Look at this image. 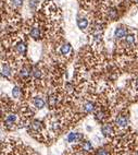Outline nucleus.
<instances>
[{
  "label": "nucleus",
  "instance_id": "9b49d317",
  "mask_svg": "<svg viewBox=\"0 0 138 155\" xmlns=\"http://www.w3.org/2000/svg\"><path fill=\"white\" fill-rule=\"evenodd\" d=\"M14 49H15L17 54H19V55H25L26 54V50H27V47H26V45H25V43H24V42L20 40V42H19V43H17V45L14 46Z\"/></svg>",
  "mask_w": 138,
  "mask_h": 155
},
{
  "label": "nucleus",
  "instance_id": "5701e85b",
  "mask_svg": "<svg viewBox=\"0 0 138 155\" xmlns=\"http://www.w3.org/2000/svg\"><path fill=\"white\" fill-rule=\"evenodd\" d=\"M95 155H110V153L108 152L106 149H98L95 153Z\"/></svg>",
  "mask_w": 138,
  "mask_h": 155
},
{
  "label": "nucleus",
  "instance_id": "ddd939ff",
  "mask_svg": "<svg viewBox=\"0 0 138 155\" xmlns=\"http://www.w3.org/2000/svg\"><path fill=\"white\" fill-rule=\"evenodd\" d=\"M32 103H33L35 108H37V109H41V108H44V106H45V101H44V98L39 97V96H36V97L33 98Z\"/></svg>",
  "mask_w": 138,
  "mask_h": 155
},
{
  "label": "nucleus",
  "instance_id": "1a4fd4ad",
  "mask_svg": "<svg viewBox=\"0 0 138 155\" xmlns=\"http://www.w3.org/2000/svg\"><path fill=\"white\" fill-rule=\"evenodd\" d=\"M12 74V69L11 67L7 65V63H2L1 65V77L5 78V79H8Z\"/></svg>",
  "mask_w": 138,
  "mask_h": 155
},
{
  "label": "nucleus",
  "instance_id": "393cba45",
  "mask_svg": "<svg viewBox=\"0 0 138 155\" xmlns=\"http://www.w3.org/2000/svg\"><path fill=\"white\" fill-rule=\"evenodd\" d=\"M133 155H138V150L136 151V152H134V154H133Z\"/></svg>",
  "mask_w": 138,
  "mask_h": 155
},
{
  "label": "nucleus",
  "instance_id": "9d476101",
  "mask_svg": "<svg viewBox=\"0 0 138 155\" xmlns=\"http://www.w3.org/2000/svg\"><path fill=\"white\" fill-rule=\"evenodd\" d=\"M84 138L83 133H78V132H71L68 135V142L72 143V142H79Z\"/></svg>",
  "mask_w": 138,
  "mask_h": 155
},
{
  "label": "nucleus",
  "instance_id": "f257e3e1",
  "mask_svg": "<svg viewBox=\"0 0 138 155\" xmlns=\"http://www.w3.org/2000/svg\"><path fill=\"white\" fill-rule=\"evenodd\" d=\"M17 120H19V118H17V114L9 112V114H7L6 118H5V126H6L8 129H14V128H15V125L17 124Z\"/></svg>",
  "mask_w": 138,
  "mask_h": 155
},
{
  "label": "nucleus",
  "instance_id": "412c9836",
  "mask_svg": "<svg viewBox=\"0 0 138 155\" xmlns=\"http://www.w3.org/2000/svg\"><path fill=\"white\" fill-rule=\"evenodd\" d=\"M21 94V89L19 86H14L13 90H12V95H13L14 98H19Z\"/></svg>",
  "mask_w": 138,
  "mask_h": 155
},
{
  "label": "nucleus",
  "instance_id": "2eb2a0df",
  "mask_svg": "<svg viewBox=\"0 0 138 155\" xmlns=\"http://www.w3.org/2000/svg\"><path fill=\"white\" fill-rule=\"evenodd\" d=\"M81 150L84 152H90V151H93V144L90 141H84L81 143Z\"/></svg>",
  "mask_w": 138,
  "mask_h": 155
},
{
  "label": "nucleus",
  "instance_id": "6ab92c4d",
  "mask_svg": "<svg viewBox=\"0 0 138 155\" xmlns=\"http://www.w3.org/2000/svg\"><path fill=\"white\" fill-rule=\"evenodd\" d=\"M58 104V95L57 94H52L48 97V105L50 107H54L57 106Z\"/></svg>",
  "mask_w": 138,
  "mask_h": 155
},
{
  "label": "nucleus",
  "instance_id": "6e6552de",
  "mask_svg": "<svg viewBox=\"0 0 138 155\" xmlns=\"http://www.w3.org/2000/svg\"><path fill=\"white\" fill-rule=\"evenodd\" d=\"M127 32L128 31H127V29L125 26H118V27L115 29L114 36H115V38H118V40H121V38L127 36Z\"/></svg>",
  "mask_w": 138,
  "mask_h": 155
},
{
  "label": "nucleus",
  "instance_id": "a878e982",
  "mask_svg": "<svg viewBox=\"0 0 138 155\" xmlns=\"http://www.w3.org/2000/svg\"><path fill=\"white\" fill-rule=\"evenodd\" d=\"M135 1H136V2H137V3H138V0H135Z\"/></svg>",
  "mask_w": 138,
  "mask_h": 155
},
{
  "label": "nucleus",
  "instance_id": "aec40b11",
  "mask_svg": "<svg viewBox=\"0 0 138 155\" xmlns=\"http://www.w3.org/2000/svg\"><path fill=\"white\" fill-rule=\"evenodd\" d=\"M135 42H136V37L134 34H128L125 38V43L128 45V46H133V45H135Z\"/></svg>",
  "mask_w": 138,
  "mask_h": 155
},
{
  "label": "nucleus",
  "instance_id": "4468645a",
  "mask_svg": "<svg viewBox=\"0 0 138 155\" xmlns=\"http://www.w3.org/2000/svg\"><path fill=\"white\" fill-rule=\"evenodd\" d=\"M29 35H31L32 38L34 40H39L40 36H41V31H40L39 26H33L29 32Z\"/></svg>",
  "mask_w": 138,
  "mask_h": 155
},
{
  "label": "nucleus",
  "instance_id": "f8f14e48",
  "mask_svg": "<svg viewBox=\"0 0 138 155\" xmlns=\"http://www.w3.org/2000/svg\"><path fill=\"white\" fill-rule=\"evenodd\" d=\"M71 52H72V46L69 43L62 44L59 48V54L62 56H68L69 54H71Z\"/></svg>",
  "mask_w": 138,
  "mask_h": 155
},
{
  "label": "nucleus",
  "instance_id": "b1692460",
  "mask_svg": "<svg viewBox=\"0 0 138 155\" xmlns=\"http://www.w3.org/2000/svg\"><path fill=\"white\" fill-rule=\"evenodd\" d=\"M134 86H135V89H136V90H138V79L135 81V82H134Z\"/></svg>",
  "mask_w": 138,
  "mask_h": 155
},
{
  "label": "nucleus",
  "instance_id": "f3484780",
  "mask_svg": "<svg viewBox=\"0 0 138 155\" xmlns=\"http://www.w3.org/2000/svg\"><path fill=\"white\" fill-rule=\"evenodd\" d=\"M107 114L104 112H102V110H99V112H97L96 114H95V118H96V120L99 121V122H102V121H104L106 119H107Z\"/></svg>",
  "mask_w": 138,
  "mask_h": 155
},
{
  "label": "nucleus",
  "instance_id": "4be33fe9",
  "mask_svg": "<svg viewBox=\"0 0 138 155\" xmlns=\"http://www.w3.org/2000/svg\"><path fill=\"white\" fill-rule=\"evenodd\" d=\"M23 5V0H11V6L13 8H20Z\"/></svg>",
  "mask_w": 138,
  "mask_h": 155
},
{
  "label": "nucleus",
  "instance_id": "423d86ee",
  "mask_svg": "<svg viewBox=\"0 0 138 155\" xmlns=\"http://www.w3.org/2000/svg\"><path fill=\"white\" fill-rule=\"evenodd\" d=\"M96 109V105L95 103L91 101H86L84 104L82 105V110L85 114H90V112H94Z\"/></svg>",
  "mask_w": 138,
  "mask_h": 155
},
{
  "label": "nucleus",
  "instance_id": "0eeeda50",
  "mask_svg": "<svg viewBox=\"0 0 138 155\" xmlns=\"http://www.w3.org/2000/svg\"><path fill=\"white\" fill-rule=\"evenodd\" d=\"M31 74H33V70L29 66H23L20 70V77L23 80H28L31 78Z\"/></svg>",
  "mask_w": 138,
  "mask_h": 155
},
{
  "label": "nucleus",
  "instance_id": "f03ea898",
  "mask_svg": "<svg viewBox=\"0 0 138 155\" xmlns=\"http://www.w3.org/2000/svg\"><path fill=\"white\" fill-rule=\"evenodd\" d=\"M49 126V130H50L51 133H54V134H58L61 131V124L60 121L57 119L56 117H52L49 119V124H47Z\"/></svg>",
  "mask_w": 138,
  "mask_h": 155
},
{
  "label": "nucleus",
  "instance_id": "39448f33",
  "mask_svg": "<svg viewBox=\"0 0 138 155\" xmlns=\"http://www.w3.org/2000/svg\"><path fill=\"white\" fill-rule=\"evenodd\" d=\"M101 133L106 137V138H112L113 135L115 134L114 133V129L113 127L109 124H104L101 127Z\"/></svg>",
  "mask_w": 138,
  "mask_h": 155
},
{
  "label": "nucleus",
  "instance_id": "dca6fc26",
  "mask_svg": "<svg viewBox=\"0 0 138 155\" xmlns=\"http://www.w3.org/2000/svg\"><path fill=\"white\" fill-rule=\"evenodd\" d=\"M77 25L81 30H86L88 26V20L86 17H79L77 20Z\"/></svg>",
  "mask_w": 138,
  "mask_h": 155
},
{
  "label": "nucleus",
  "instance_id": "a211bd4d",
  "mask_svg": "<svg viewBox=\"0 0 138 155\" xmlns=\"http://www.w3.org/2000/svg\"><path fill=\"white\" fill-rule=\"evenodd\" d=\"M33 77H34L35 80H40V79H41L42 71L38 66H36L34 69H33Z\"/></svg>",
  "mask_w": 138,
  "mask_h": 155
},
{
  "label": "nucleus",
  "instance_id": "7ed1b4c3",
  "mask_svg": "<svg viewBox=\"0 0 138 155\" xmlns=\"http://www.w3.org/2000/svg\"><path fill=\"white\" fill-rule=\"evenodd\" d=\"M130 124V120H128V117L124 115H120L118 117L115 118V126L118 127V129L124 130L128 127Z\"/></svg>",
  "mask_w": 138,
  "mask_h": 155
},
{
  "label": "nucleus",
  "instance_id": "20e7f679",
  "mask_svg": "<svg viewBox=\"0 0 138 155\" xmlns=\"http://www.w3.org/2000/svg\"><path fill=\"white\" fill-rule=\"evenodd\" d=\"M29 127H31V130H29V131L32 132L33 135H35V133H41L42 130H44V125H42V122L39 120H37V119L34 121H32ZM31 132H29V133H31Z\"/></svg>",
  "mask_w": 138,
  "mask_h": 155
}]
</instances>
